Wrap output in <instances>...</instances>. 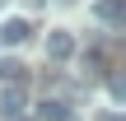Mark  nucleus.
Here are the masks:
<instances>
[{
  "mask_svg": "<svg viewBox=\"0 0 126 121\" xmlns=\"http://www.w3.org/2000/svg\"><path fill=\"white\" fill-rule=\"evenodd\" d=\"M98 121H122V117H117V112H103V117H98Z\"/></svg>",
  "mask_w": 126,
  "mask_h": 121,
  "instance_id": "8",
  "label": "nucleus"
},
{
  "mask_svg": "<svg viewBox=\"0 0 126 121\" xmlns=\"http://www.w3.org/2000/svg\"><path fill=\"white\" fill-rule=\"evenodd\" d=\"M0 79H5V84H19V79H23V65H19V61H0Z\"/></svg>",
  "mask_w": 126,
  "mask_h": 121,
  "instance_id": "6",
  "label": "nucleus"
},
{
  "mask_svg": "<svg viewBox=\"0 0 126 121\" xmlns=\"http://www.w3.org/2000/svg\"><path fill=\"white\" fill-rule=\"evenodd\" d=\"M23 107H28V98H23V89H19V84H5V93H0V112H5V117L14 121L19 112H23Z\"/></svg>",
  "mask_w": 126,
  "mask_h": 121,
  "instance_id": "3",
  "label": "nucleus"
},
{
  "mask_svg": "<svg viewBox=\"0 0 126 121\" xmlns=\"http://www.w3.org/2000/svg\"><path fill=\"white\" fill-rule=\"evenodd\" d=\"M47 56H51V61H70V56H75V37H70L65 28H56V33L47 37Z\"/></svg>",
  "mask_w": 126,
  "mask_h": 121,
  "instance_id": "2",
  "label": "nucleus"
},
{
  "mask_svg": "<svg viewBox=\"0 0 126 121\" xmlns=\"http://www.w3.org/2000/svg\"><path fill=\"white\" fill-rule=\"evenodd\" d=\"M84 65H89V75H103V51H89Z\"/></svg>",
  "mask_w": 126,
  "mask_h": 121,
  "instance_id": "7",
  "label": "nucleus"
},
{
  "mask_svg": "<svg viewBox=\"0 0 126 121\" xmlns=\"http://www.w3.org/2000/svg\"><path fill=\"white\" fill-rule=\"evenodd\" d=\"M37 121H70V103L65 98H42L37 103Z\"/></svg>",
  "mask_w": 126,
  "mask_h": 121,
  "instance_id": "4",
  "label": "nucleus"
},
{
  "mask_svg": "<svg viewBox=\"0 0 126 121\" xmlns=\"http://www.w3.org/2000/svg\"><path fill=\"white\" fill-rule=\"evenodd\" d=\"M94 19L108 23V28H122L126 23V0H94Z\"/></svg>",
  "mask_w": 126,
  "mask_h": 121,
  "instance_id": "1",
  "label": "nucleus"
},
{
  "mask_svg": "<svg viewBox=\"0 0 126 121\" xmlns=\"http://www.w3.org/2000/svg\"><path fill=\"white\" fill-rule=\"evenodd\" d=\"M28 33H33V28H28V19H5V23H0V42H5V47H19Z\"/></svg>",
  "mask_w": 126,
  "mask_h": 121,
  "instance_id": "5",
  "label": "nucleus"
}]
</instances>
